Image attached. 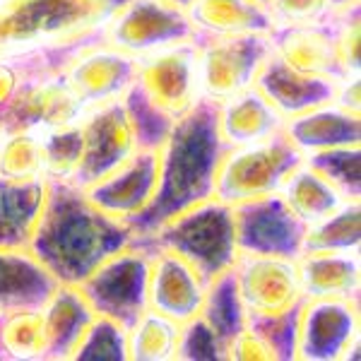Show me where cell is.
<instances>
[{"instance_id": "1", "label": "cell", "mask_w": 361, "mask_h": 361, "mask_svg": "<svg viewBox=\"0 0 361 361\" xmlns=\"http://www.w3.org/2000/svg\"><path fill=\"white\" fill-rule=\"evenodd\" d=\"M133 241L130 226L102 212L82 188L49 180V193L27 250L58 284L78 287Z\"/></svg>"}, {"instance_id": "2", "label": "cell", "mask_w": 361, "mask_h": 361, "mask_svg": "<svg viewBox=\"0 0 361 361\" xmlns=\"http://www.w3.org/2000/svg\"><path fill=\"white\" fill-rule=\"evenodd\" d=\"M159 173L154 197L133 222V238L149 236L183 209L214 197V178L226 152L217 128V102L200 99L178 118L159 145Z\"/></svg>"}, {"instance_id": "3", "label": "cell", "mask_w": 361, "mask_h": 361, "mask_svg": "<svg viewBox=\"0 0 361 361\" xmlns=\"http://www.w3.org/2000/svg\"><path fill=\"white\" fill-rule=\"evenodd\" d=\"M126 0H3L0 58L27 54L78 56L104 42L109 20Z\"/></svg>"}, {"instance_id": "4", "label": "cell", "mask_w": 361, "mask_h": 361, "mask_svg": "<svg viewBox=\"0 0 361 361\" xmlns=\"http://www.w3.org/2000/svg\"><path fill=\"white\" fill-rule=\"evenodd\" d=\"M135 241L173 250L209 284L229 272L238 258L234 207L209 197L166 219L149 236Z\"/></svg>"}, {"instance_id": "5", "label": "cell", "mask_w": 361, "mask_h": 361, "mask_svg": "<svg viewBox=\"0 0 361 361\" xmlns=\"http://www.w3.org/2000/svg\"><path fill=\"white\" fill-rule=\"evenodd\" d=\"M301 161L304 157L284 130L253 145L226 147L214 178V197L234 207L275 195Z\"/></svg>"}, {"instance_id": "6", "label": "cell", "mask_w": 361, "mask_h": 361, "mask_svg": "<svg viewBox=\"0 0 361 361\" xmlns=\"http://www.w3.org/2000/svg\"><path fill=\"white\" fill-rule=\"evenodd\" d=\"M149 248L133 238L78 284L97 316L111 318L128 330L147 308Z\"/></svg>"}, {"instance_id": "7", "label": "cell", "mask_w": 361, "mask_h": 361, "mask_svg": "<svg viewBox=\"0 0 361 361\" xmlns=\"http://www.w3.org/2000/svg\"><path fill=\"white\" fill-rule=\"evenodd\" d=\"M197 49L202 99L222 102L255 85L260 68L272 54L270 34H241V37H193Z\"/></svg>"}, {"instance_id": "8", "label": "cell", "mask_w": 361, "mask_h": 361, "mask_svg": "<svg viewBox=\"0 0 361 361\" xmlns=\"http://www.w3.org/2000/svg\"><path fill=\"white\" fill-rule=\"evenodd\" d=\"M361 296L304 299L296 333V361H359Z\"/></svg>"}, {"instance_id": "9", "label": "cell", "mask_w": 361, "mask_h": 361, "mask_svg": "<svg viewBox=\"0 0 361 361\" xmlns=\"http://www.w3.org/2000/svg\"><path fill=\"white\" fill-rule=\"evenodd\" d=\"M195 27L183 8L164 0H126L109 20L104 42L133 58L190 42Z\"/></svg>"}, {"instance_id": "10", "label": "cell", "mask_w": 361, "mask_h": 361, "mask_svg": "<svg viewBox=\"0 0 361 361\" xmlns=\"http://www.w3.org/2000/svg\"><path fill=\"white\" fill-rule=\"evenodd\" d=\"M137 90L171 123L202 99L195 42H180L137 58Z\"/></svg>"}, {"instance_id": "11", "label": "cell", "mask_w": 361, "mask_h": 361, "mask_svg": "<svg viewBox=\"0 0 361 361\" xmlns=\"http://www.w3.org/2000/svg\"><path fill=\"white\" fill-rule=\"evenodd\" d=\"M82 154L68 183L87 188L130 159L140 149L123 99L87 109L82 116Z\"/></svg>"}, {"instance_id": "12", "label": "cell", "mask_w": 361, "mask_h": 361, "mask_svg": "<svg viewBox=\"0 0 361 361\" xmlns=\"http://www.w3.org/2000/svg\"><path fill=\"white\" fill-rule=\"evenodd\" d=\"M85 111L87 109L70 90L66 75H37L20 87L8 106L0 109V128L5 135L20 130L46 135L80 123Z\"/></svg>"}, {"instance_id": "13", "label": "cell", "mask_w": 361, "mask_h": 361, "mask_svg": "<svg viewBox=\"0 0 361 361\" xmlns=\"http://www.w3.org/2000/svg\"><path fill=\"white\" fill-rule=\"evenodd\" d=\"M231 275L246 316H277L304 301L296 258L238 253Z\"/></svg>"}, {"instance_id": "14", "label": "cell", "mask_w": 361, "mask_h": 361, "mask_svg": "<svg viewBox=\"0 0 361 361\" xmlns=\"http://www.w3.org/2000/svg\"><path fill=\"white\" fill-rule=\"evenodd\" d=\"M234 224L238 253L299 258L306 224L294 217L279 193L234 205Z\"/></svg>"}, {"instance_id": "15", "label": "cell", "mask_w": 361, "mask_h": 361, "mask_svg": "<svg viewBox=\"0 0 361 361\" xmlns=\"http://www.w3.org/2000/svg\"><path fill=\"white\" fill-rule=\"evenodd\" d=\"M66 75L70 90L85 109L123 99L137 78V58L114 49L106 42L87 46L68 63Z\"/></svg>"}, {"instance_id": "16", "label": "cell", "mask_w": 361, "mask_h": 361, "mask_svg": "<svg viewBox=\"0 0 361 361\" xmlns=\"http://www.w3.org/2000/svg\"><path fill=\"white\" fill-rule=\"evenodd\" d=\"M142 243V241H140ZM147 246V243H145ZM149 248L147 308L164 313L176 323H188L200 316L207 294V282L197 275L193 265L166 248Z\"/></svg>"}, {"instance_id": "17", "label": "cell", "mask_w": 361, "mask_h": 361, "mask_svg": "<svg viewBox=\"0 0 361 361\" xmlns=\"http://www.w3.org/2000/svg\"><path fill=\"white\" fill-rule=\"evenodd\" d=\"M157 173H159V152L137 149L118 169H114L111 173L90 183L82 190L102 212L128 224L152 202Z\"/></svg>"}, {"instance_id": "18", "label": "cell", "mask_w": 361, "mask_h": 361, "mask_svg": "<svg viewBox=\"0 0 361 361\" xmlns=\"http://www.w3.org/2000/svg\"><path fill=\"white\" fill-rule=\"evenodd\" d=\"M272 54L289 68L306 75H320L330 80H345L347 73L337 58L335 15L308 25H277L270 32Z\"/></svg>"}, {"instance_id": "19", "label": "cell", "mask_w": 361, "mask_h": 361, "mask_svg": "<svg viewBox=\"0 0 361 361\" xmlns=\"http://www.w3.org/2000/svg\"><path fill=\"white\" fill-rule=\"evenodd\" d=\"M337 82L340 80L299 73L275 54L267 56L265 66L260 68L258 78H255V87L282 114L284 121L335 102Z\"/></svg>"}, {"instance_id": "20", "label": "cell", "mask_w": 361, "mask_h": 361, "mask_svg": "<svg viewBox=\"0 0 361 361\" xmlns=\"http://www.w3.org/2000/svg\"><path fill=\"white\" fill-rule=\"evenodd\" d=\"M97 313L78 287L58 284L42 306V361H70Z\"/></svg>"}, {"instance_id": "21", "label": "cell", "mask_w": 361, "mask_h": 361, "mask_svg": "<svg viewBox=\"0 0 361 361\" xmlns=\"http://www.w3.org/2000/svg\"><path fill=\"white\" fill-rule=\"evenodd\" d=\"M217 128L226 147H238L282 133L284 118L253 85L217 102Z\"/></svg>"}, {"instance_id": "22", "label": "cell", "mask_w": 361, "mask_h": 361, "mask_svg": "<svg viewBox=\"0 0 361 361\" xmlns=\"http://www.w3.org/2000/svg\"><path fill=\"white\" fill-rule=\"evenodd\" d=\"M284 135L292 145L308 157L313 152L333 147H347V145H361V114L345 111L335 102L299 114L284 121Z\"/></svg>"}, {"instance_id": "23", "label": "cell", "mask_w": 361, "mask_h": 361, "mask_svg": "<svg viewBox=\"0 0 361 361\" xmlns=\"http://www.w3.org/2000/svg\"><path fill=\"white\" fill-rule=\"evenodd\" d=\"M304 299L361 296V250L354 253H301L296 258Z\"/></svg>"}, {"instance_id": "24", "label": "cell", "mask_w": 361, "mask_h": 361, "mask_svg": "<svg viewBox=\"0 0 361 361\" xmlns=\"http://www.w3.org/2000/svg\"><path fill=\"white\" fill-rule=\"evenodd\" d=\"M58 282L27 248H0V313L39 308Z\"/></svg>"}, {"instance_id": "25", "label": "cell", "mask_w": 361, "mask_h": 361, "mask_svg": "<svg viewBox=\"0 0 361 361\" xmlns=\"http://www.w3.org/2000/svg\"><path fill=\"white\" fill-rule=\"evenodd\" d=\"M49 193V180L0 176V248H27Z\"/></svg>"}, {"instance_id": "26", "label": "cell", "mask_w": 361, "mask_h": 361, "mask_svg": "<svg viewBox=\"0 0 361 361\" xmlns=\"http://www.w3.org/2000/svg\"><path fill=\"white\" fill-rule=\"evenodd\" d=\"M185 13L195 32L209 37L270 34L275 27L267 5L258 0H193Z\"/></svg>"}, {"instance_id": "27", "label": "cell", "mask_w": 361, "mask_h": 361, "mask_svg": "<svg viewBox=\"0 0 361 361\" xmlns=\"http://www.w3.org/2000/svg\"><path fill=\"white\" fill-rule=\"evenodd\" d=\"M279 195L294 212V217L306 226L320 222L323 217L333 214L342 202H347V197L306 161H301L289 173V178L279 188Z\"/></svg>"}, {"instance_id": "28", "label": "cell", "mask_w": 361, "mask_h": 361, "mask_svg": "<svg viewBox=\"0 0 361 361\" xmlns=\"http://www.w3.org/2000/svg\"><path fill=\"white\" fill-rule=\"evenodd\" d=\"M354 250H361V200L342 202L333 214L306 226L301 253H354Z\"/></svg>"}, {"instance_id": "29", "label": "cell", "mask_w": 361, "mask_h": 361, "mask_svg": "<svg viewBox=\"0 0 361 361\" xmlns=\"http://www.w3.org/2000/svg\"><path fill=\"white\" fill-rule=\"evenodd\" d=\"M180 323L164 313L145 308L126 330L128 361H176Z\"/></svg>"}, {"instance_id": "30", "label": "cell", "mask_w": 361, "mask_h": 361, "mask_svg": "<svg viewBox=\"0 0 361 361\" xmlns=\"http://www.w3.org/2000/svg\"><path fill=\"white\" fill-rule=\"evenodd\" d=\"M200 318L205 320V325L212 330L214 337L222 342L224 352L236 340V335L246 328V311H243L241 301H238L231 270L207 284Z\"/></svg>"}, {"instance_id": "31", "label": "cell", "mask_w": 361, "mask_h": 361, "mask_svg": "<svg viewBox=\"0 0 361 361\" xmlns=\"http://www.w3.org/2000/svg\"><path fill=\"white\" fill-rule=\"evenodd\" d=\"M0 342L8 361H42V306L0 316Z\"/></svg>"}, {"instance_id": "32", "label": "cell", "mask_w": 361, "mask_h": 361, "mask_svg": "<svg viewBox=\"0 0 361 361\" xmlns=\"http://www.w3.org/2000/svg\"><path fill=\"white\" fill-rule=\"evenodd\" d=\"M0 176L13 180L46 178L44 137L37 133H8L0 142Z\"/></svg>"}, {"instance_id": "33", "label": "cell", "mask_w": 361, "mask_h": 361, "mask_svg": "<svg viewBox=\"0 0 361 361\" xmlns=\"http://www.w3.org/2000/svg\"><path fill=\"white\" fill-rule=\"evenodd\" d=\"M304 161L328 178L347 200H361V145L313 152L304 157Z\"/></svg>"}, {"instance_id": "34", "label": "cell", "mask_w": 361, "mask_h": 361, "mask_svg": "<svg viewBox=\"0 0 361 361\" xmlns=\"http://www.w3.org/2000/svg\"><path fill=\"white\" fill-rule=\"evenodd\" d=\"M301 304L284 313H277V316H246V330L258 337L260 345L270 352L272 361H296Z\"/></svg>"}, {"instance_id": "35", "label": "cell", "mask_w": 361, "mask_h": 361, "mask_svg": "<svg viewBox=\"0 0 361 361\" xmlns=\"http://www.w3.org/2000/svg\"><path fill=\"white\" fill-rule=\"evenodd\" d=\"M70 361H128L126 328L111 318L94 316Z\"/></svg>"}, {"instance_id": "36", "label": "cell", "mask_w": 361, "mask_h": 361, "mask_svg": "<svg viewBox=\"0 0 361 361\" xmlns=\"http://www.w3.org/2000/svg\"><path fill=\"white\" fill-rule=\"evenodd\" d=\"M80 123L42 135L46 149V180L73 178L80 154H82V128H80Z\"/></svg>"}, {"instance_id": "37", "label": "cell", "mask_w": 361, "mask_h": 361, "mask_svg": "<svg viewBox=\"0 0 361 361\" xmlns=\"http://www.w3.org/2000/svg\"><path fill=\"white\" fill-rule=\"evenodd\" d=\"M123 106L128 111V118L133 123V130L137 135L140 149H159V145L164 142L166 133L171 130V121L164 114H159L152 104L145 99L142 92L137 90V85L133 82L130 90L123 94Z\"/></svg>"}, {"instance_id": "38", "label": "cell", "mask_w": 361, "mask_h": 361, "mask_svg": "<svg viewBox=\"0 0 361 361\" xmlns=\"http://www.w3.org/2000/svg\"><path fill=\"white\" fill-rule=\"evenodd\" d=\"M333 15L337 58L347 78H361V0L345 8H333Z\"/></svg>"}, {"instance_id": "39", "label": "cell", "mask_w": 361, "mask_h": 361, "mask_svg": "<svg viewBox=\"0 0 361 361\" xmlns=\"http://www.w3.org/2000/svg\"><path fill=\"white\" fill-rule=\"evenodd\" d=\"M176 361H226L222 342L214 337L200 316L180 325Z\"/></svg>"}, {"instance_id": "40", "label": "cell", "mask_w": 361, "mask_h": 361, "mask_svg": "<svg viewBox=\"0 0 361 361\" xmlns=\"http://www.w3.org/2000/svg\"><path fill=\"white\" fill-rule=\"evenodd\" d=\"M267 10L277 25H308L333 13L330 0H267Z\"/></svg>"}, {"instance_id": "41", "label": "cell", "mask_w": 361, "mask_h": 361, "mask_svg": "<svg viewBox=\"0 0 361 361\" xmlns=\"http://www.w3.org/2000/svg\"><path fill=\"white\" fill-rule=\"evenodd\" d=\"M27 82L25 70L15 58H0V109L8 106L13 97L20 92V87Z\"/></svg>"}, {"instance_id": "42", "label": "cell", "mask_w": 361, "mask_h": 361, "mask_svg": "<svg viewBox=\"0 0 361 361\" xmlns=\"http://www.w3.org/2000/svg\"><path fill=\"white\" fill-rule=\"evenodd\" d=\"M335 104L345 111L361 114V78H345L337 82Z\"/></svg>"}, {"instance_id": "43", "label": "cell", "mask_w": 361, "mask_h": 361, "mask_svg": "<svg viewBox=\"0 0 361 361\" xmlns=\"http://www.w3.org/2000/svg\"><path fill=\"white\" fill-rule=\"evenodd\" d=\"M164 3H171V5H176V8H183V10H188V5L193 3V0H164Z\"/></svg>"}, {"instance_id": "44", "label": "cell", "mask_w": 361, "mask_h": 361, "mask_svg": "<svg viewBox=\"0 0 361 361\" xmlns=\"http://www.w3.org/2000/svg\"><path fill=\"white\" fill-rule=\"evenodd\" d=\"M333 8H345V5H352V3H359V0H330Z\"/></svg>"}, {"instance_id": "45", "label": "cell", "mask_w": 361, "mask_h": 361, "mask_svg": "<svg viewBox=\"0 0 361 361\" xmlns=\"http://www.w3.org/2000/svg\"><path fill=\"white\" fill-rule=\"evenodd\" d=\"M3 316V313H0ZM0 361H8V357H5V349H3V342H0Z\"/></svg>"}, {"instance_id": "46", "label": "cell", "mask_w": 361, "mask_h": 361, "mask_svg": "<svg viewBox=\"0 0 361 361\" xmlns=\"http://www.w3.org/2000/svg\"><path fill=\"white\" fill-rule=\"evenodd\" d=\"M3 137H5V133H3V128H0V142H3Z\"/></svg>"}, {"instance_id": "47", "label": "cell", "mask_w": 361, "mask_h": 361, "mask_svg": "<svg viewBox=\"0 0 361 361\" xmlns=\"http://www.w3.org/2000/svg\"><path fill=\"white\" fill-rule=\"evenodd\" d=\"M258 3H263V5H267V0H258Z\"/></svg>"}, {"instance_id": "48", "label": "cell", "mask_w": 361, "mask_h": 361, "mask_svg": "<svg viewBox=\"0 0 361 361\" xmlns=\"http://www.w3.org/2000/svg\"><path fill=\"white\" fill-rule=\"evenodd\" d=\"M0 3H3V0H0Z\"/></svg>"}]
</instances>
